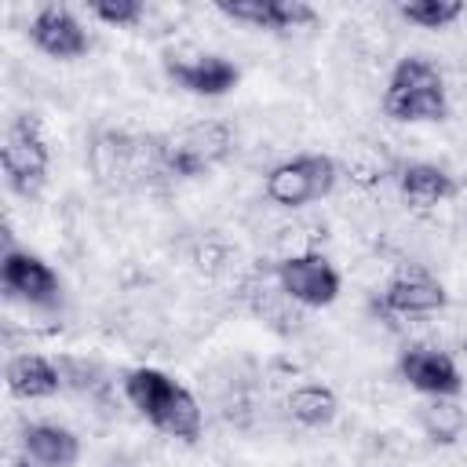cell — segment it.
<instances>
[{
  "label": "cell",
  "instance_id": "1",
  "mask_svg": "<svg viewBox=\"0 0 467 467\" xmlns=\"http://www.w3.org/2000/svg\"><path fill=\"white\" fill-rule=\"evenodd\" d=\"M91 168L102 186H113V190L142 186L157 175H168L164 139L131 135V131H102L91 146Z\"/></svg>",
  "mask_w": 467,
  "mask_h": 467
},
{
  "label": "cell",
  "instance_id": "2",
  "mask_svg": "<svg viewBox=\"0 0 467 467\" xmlns=\"http://www.w3.org/2000/svg\"><path fill=\"white\" fill-rule=\"evenodd\" d=\"M124 390L131 398V405L164 434L193 441L201 434V409L190 398L186 387H179L175 379H168L157 368H135L124 379Z\"/></svg>",
  "mask_w": 467,
  "mask_h": 467
},
{
  "label": "cell",
  "instance_id": "3",
  "mask_svg": "<svg viewBox=\"0 0 467 467\" xmlns=\"http://www.w3.org/2000/svg\"><path fill=\"white\" fill-rule=\"evenodd\" d=\"M383 109L394 120H441L445 117V88L441 73L427 58L398 62L390 88L383 95Z\"/></svg>",
  "mask_w": 467,
  "mask_h": 467
},
{
  "label": "cell",
  "instance_id": "4",
  "mask_svg": "<svg viewBox=\"0 0 467 467\" xmlns=\"http://www.w3.org/2000/svg\"><path fill=\"white\" fill-rule=\"evenodd\" d=\"M230 153V128L215 120H201L190 128H179L175 135L164 139V161L168 175H201L215 168Z\"/></svg>",
  "mask_w": 467,
  "mask_h": 467
},
{
  "label": "cell",
  "instance_id": "5",
  "mask_svg": "<svg viewBox=\"0 0 467 467\" xmlns=\"http://www.w3.org/2000/svg\"><path fill=\"white\" fill-rule=\"evenodd\" d=\"M4 175L11 182V190L18 193H36L47 179V146L36 131V120L18 117L7 135H4Z\"/></svg>",
  "mask_w": 467,
  "mask_h": 467
},
{
  "label": "cell",
  "instance_id": "6",
  "mask_svg": "<svg viewBox=\"0 0 467 467\" xmlns=\"http://www.w3.org/2000/svg\"><path fill=\"white\" fill-rule=\"evenodd\" d=\"M332 182H336V164L328 157H296L288 164H277L266 175V197L274 204L296 208V204L325 197Z\"/></svg>",
  "mask_w": 467,
  "mask_h": 467
},
{
  "label": "cell",
  "instance_id": "7",
  "mask_svg": "<svg viewBox=\"0 0 467 467\" xmlns=\"http://www.w3.org/2000/svg\"><path fill=\"white\" fill-rule=\"evenodd\" d=\"M277 281H281V292L288 299L306 303V306H325L339 292V274L321 255H292V259H285L277 266Z\"/></svg>",
  "mask_w": 467,
  "mask_h": 467
},
{
  "label": "cell",
  "instance_id": "8",
  "mask_svg": "<svg viewBox=\"0 0 467 467\" xmlns=\"http://www.w3.org/2000/svg\"><path fill=\"white\" fill-rule=\"evenodd\" d=\"M4 288L29 299V303H55L58 299V277L51 274L47 263H40L29 252H7L0 266Z\"/></svg>",
  "mask_w": 467,
  "mask_h": 467
},
{
  "label": "cell",
  "instance_id": "9",
  "mask_svg": "<svg viewBox=\"0 0 467 467\" xmlns=\"http://www.w3.org/2000/svg\"><path fill=\"white\" fill-rule=\"evenodd\" d=\"M29 36L40 51H47L55 58H77V55L88 51V33L80 29V22L66 7H44L33 18Z\"/></svg>",
  "mask_w": 467,
  "mask_h": 467
},
{
  "label": "cell",
  "instance_id": "10",
  "mask_svg": "<svg viewBox=\"0 0 467 467\" xmlns=\"http://www.w3.org/2000/svg\"><path fill=\"white\" fill-rule=\"evenodd\" d=\"M219 11L263 29H296L314 22V11L299 0H219Z\"/></svg>",
  "mask_w": 467,
  "mask_h": 467
},
{
  "label": "cell",
  "instance_id": "11",
  "mask_svg": "<svg viewBox=\"0 0 467 467\" xmlns=\"http://www.w3.org/2000/svg\"><path fill=\"white\" fill-rule=\"evenodd\" d=\"M401 376L416 390H427L434 398H445V394L460 390V372H456L452 358H445L438 350H409L401 358Z\"/></svg>",
  "mask_w": 467,
  "mask_h": 467
},
{
  "label": "cell",
  "instance_id": "12",
  "mask_svg": "<svg viewBox=\"0 0 467 467\" xmlns=\"http://www.w3.org/2000/svg\"><path fill=\"white\" fill-rule=\"evenodd\" d=\"M168 77L179 80L193 95H223L237 84V69L215 55H204L193 62H168Z\"/></svg>",
  "mask_w": 467,
  "mask_h": 467
},
{
  "label": "cell",
  "instance_id": "13",
  "mask_svg": "<svg viewBox=\"0 0 467 467\" xmlns=\"http://www.w3.org/2000/svg\"><path fill=\"white\" fill-rule=\"evenodd\" d=\"M383 306L387 310H398V314H431V310H441L445 306V292L427 274H401L398 281L387 285Z\"/></svg>",
  "mask_w": 467,
  "mask_h": 467
},
{
  "label": "cell",
  "instance_id": "14",
  "mask_svg": "<svg viewBox=\"0 0 467 467\" xmlns=\"http://www.w3.org/2000/svg\"><path fill=\"white\" fill-rule=\"evenodd\" d=\"M7 387L18 398H47L58 390V368L40 354H22L7 365Z\"/></svg>",
  "mask_w": 467,
  "mask_h": 467
},
{
  "label": "cell",
  "instance_id": "15",
  "mask_svg": "<svg viewBox=\"0 0 467 467\" xmlns=\"http://www.w3.org/2000/svg\"><path fill=\"white\" fill-rule=\"evenodd\" d=\"M26 452H29V460H36L44 467H69L77 460V438L66 427L33 423L26 431Z\"/></svg>",
  "mask_w": 467,
  "mask_h": 467
},
{
  "label": "cell",
  "instance_id": "16",
  "mask_svg": "<svg viewBox=\"0 0 467 467\" xmlns=\"http://www.w3.org/2000/svg\"><path fill=\"white\" fill-rule=\"evenodd\" d=\"M401 193H405L409 204L431 208V204L452 197V193H456V182H452L441 168H434V164H409V168L401 171Z\"/></svg>",
  "mask_w": 467,
  "mask_h": 467
},
{
  "label": "cell",
  "instance_id": "17",
  "mask_svg": "<svg viewBox=\"0 0 467 467\" xmlns=\"http://www.w3.org/2000/svg\"><path fill=\"white\" fill-rule=\"evenodd\" d=\"M288 409H292V416H296L299 423H306V427H325V423H332V416H336V394H332L328 387L306 383V387L292 390Z\"/></svg>",
  "mask_w": 467,
  "mask_h": 467
},
{
  "label": "cell",
  "instance_id": "18",
  "mask_svg": "<svg viewBox=\"0 0 467 467\" xmlns=\"http://www.w3.org/2000/svg\"><path fill=\"white\" fill-rule=\"evenodd\" d=\"M463 423H467V416H463V409L460 405H452V401H431V405H423V427H427V434L434 438V441H456L460 438V431H463Z\"/></svg>",
  "mask_w": 467,
  "mask_h": 467
},
{
  "label": "cell",
  "instance_id": "19",
  "mask_svg": "<svg viewBox=\"0 0 467 467\" xmlns=\"http://www.w3.org/2000/svg\"><path fill=\"white\" fill-rule=\"evenodd\" d=\"M401 15L416 26H423V29H441V26H449L452 18L463 15V4H456V0H416V4H405Z\"/></svg>",
  "mask_w": 467,
  "mask_h": 467
},
{
  "label": "cell",
  "instance_id": "20",
  "mask_svg": "<svg viewBox=\"0 0 467 467\" xmlns=\"http://www.w3.org/2000/svg\"><path fill=\"white\" fill-rule=\"evenodd\" d=\"M91 11H95L102 22H109V26H131V22H139L142 4H139V0H95Z\"/></svg>",
  "mask_w": 467,
  "mask_h": 467
}]
</instances>
